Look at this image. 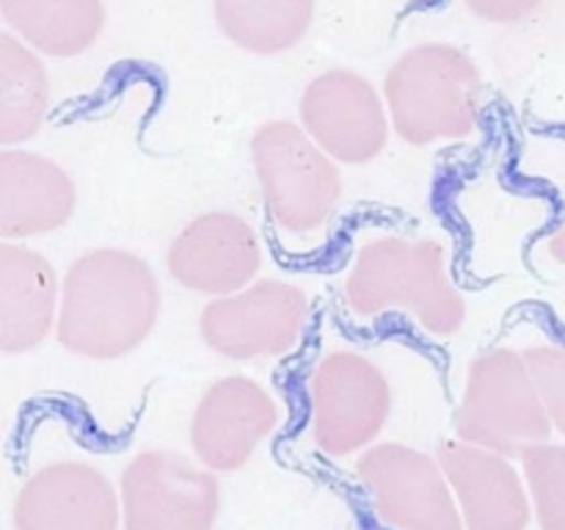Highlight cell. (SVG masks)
Segmentation results:
<instances>
[{
  "label": "cell",
  "instance_id": "obj_22",
  "mask_svg": "<svg viewBox=\"0 0 565 530\" xmlns=\"http://www.w3.org/2000/svg\"><path fill=\"white\" fill-rule=\"evenodd\" d=\"M541 3L544 0H467V6L480 20L497 22V25H513V22L527 20L541 9Z\"/></svg>",
  "mask_w": 565,
  "mask_h": 530
},
{
  "label": "cell",
  "instance_id": "obj_2",
  "mask_svg": "<svg viewBox=\"0 0 565 530\" xmlns=\"http://www.w3.org/2000/svg\"><path fill=\"white\" fill-rule=\"evenodd\" d=\"M348 307L364 318L403 312L428 335L452 337L467 324V301L434 237L381 235L364 241L345 276Z\"/></svg>",
  "mask_w": 565,
  "mask_h": 530
},
{
  "label": "cell",
  "instance_id": "obj_12",
  "mask_svg": "<svg viewBox=\"0 0 565 530\" xmlns=\"http://www.w3.org/2000/svg\"><path fill=\"white\" fill-rule=\"evenodd\" d=\"M279 423V406L259 381L224 375L199 398L191 417V447L213 473H235Z\"/></svg>",
  "mask_w": 565,
  "mask_h": 530
},
{
  "label": "cell",
  "instance_id": "obj_16",
  "mask_svg": "<svg viewBox=\"0 0 565 530\" xmlns=\"http://www.w3.org/2000/svg\"><path fill=\"white\" fill-rule=\"evenodd\" d=\"M61 285L55 268L36 248L0 246V351L28 353L58 324Z\"/></svg>",
  "mask_w": 565,
  "mask_h": 530
},
{
  "label": "cell",
  "instance_id": "obj_7",
  "mask_svg": "<svg viewBox=\"0 0 565 530\" xmlns=\"http://www.w3.org/2000/svg\"><path fill=\"white\" fill-rule=\"evenodd\" d=\"M125 530H213L221 511L215 473L177 451H141L119 480Z\"/></svg>",
  "mask_w": 565,
  "mask_h": 530
},
{
  "label": "cell",
  "instance_id": "obj_10",
  "mask_svg": "<svg viewBox=\"0 0 565 530\" xmlns=\"http://www.w3.org/2000/svg\"><path fill=\"white\" fill-rule=\"evenodd\" d=\"M301 127L337 163L364 166L390 141L386 99L367 77L351 70H329L315 77L298 103Z\"/></svg>",
  "mask_w": 565,
  "mask_h": 530
},
{
  "label": "cell",
  "instance_id": "obj_20",
  "mask_svg": "<svg viewBox=\"0 0 565 530\" xmlns=\"http://www.w3.org/2000/svg\"><path fill=\"white\" fill-rule=\"evenodd\" d=\"M533 513L541 530H565V445L541 442L522 456Z\"/></svg>",
  "mask_w": 565,
  "mask_h": 530
},
{
  "label": "cell",
  "instance_id": "obj_4",
  "mask_svg": "<svg viewBox=\"0 0 565 530\" xmlns=\"http://www.w3.org/2000/svg\"><path fill=\"white\" fill-rule=\"evenodd\" d=\"M552 428L524 351L502 346L472 359L456 409L458 439L502 456H524L530 447L550 442Z\"/></svg>",
  "mask_w": 565,
  "mask_h": 530
},
{
  "label": "cell",
  "instance_id": "obj_18",
  "mask_svg": "<svg viewBox=\"0 0 565 530\" xmlns=\"http://www.w3.org/2000/svg\"><path fill=\"white\" fill-rule=\"evenodd\" d=\"M50 108V77L22 39L0 33V144L14 147L36 136Z\"/></svg>",
  "mask_w": 565,
  "mask_h": 530
},
{
  "label": "cell",
  "instance_id": "obj_17",
  "mask_svg": "<svg viewBox=\"0 0 565 530\" xmlns=\"http://www.w3.org/2000/svg\"><path fill=\"white\" fill-rule=\"evenodd\" d=\"M0 14L17 39L53 59L86 53L105 25L103 0H0Z\"/></svg>",
  "mask_w": 565,
  "mask_h": 530
},
{
  "label": "cell",
  "instance_id": "obj_23",
  "mask_svg": "<svg viewBox=\"0 0 565 530\" xmlns=\"http://www.w3.org/2000/svg\"><path fill=\"white\" fill-rule=\"evenodd\" d=\"M546 252H550V257L555 259V263L565 265V210L561 221H557V226L552 230V235L546 237Z\"/></svg>",
  "mask_w": 565,
  "mask_h": 530
},
{
  "label": "cell",
  "instance_id": "obj_19",
  "mask_svg": "<svg viewBox=\"0 0 565 530\" xmlns=\"http://www.w3.org/2000/svg\"><path fill=\"white\" fill-rule=\"evenodd\" d=\"M224 36L257 55H276L307 36L315 0H213Z\"/></svg>",
  "mask_w": 565,
  "mask_h": 530
},
{
  "label": "cell",
  "instance_id": "obj_8",
  "mask_svg": "<svg viewBox=\"0 0 565 530\" xmlns=\"http://www.w3.org/2000/svg\"><path fill=\"white\" fill-rule=\"evenodd\" d=\"M309 298L285 279H257L232 296L213 298L199 315V335L218 357L235 362L285 357L301 340Z\"/></svg>",
  "mask_w": 565,
  "mask_h": 530
},
{
  "label": "cell",
  "instance_id": "obj_9",
  "mask_svg": "<svg viewBox=\"0 0 565 530\" xmlns=\"http://www.w3.org/2000/svg\"><path fill=\"white\" fill-rule=\"evenodd\" d=\"M356 473L375 513L395 530H463L452 486L439 458L384 442L364 451Z\"/></svg>",
  "mask_w": 565,
  "mask_h": 530
},
{
  "label": "cell",
  "instance_id": "obj_15",
  "mask_svg": "<svg viewBox=\"0 0 565 530\" xmlns=\"http://www.w3.org/2000/svg\"><path fill=\"white\" fill-rule=\"evenodd\" d=\"M77 188L70 171L28 149L0 155V235L28 241L61 230L72 219Z\"/></svg>",
  "mask_w": 565,
  "mask_h": 530
},
{
  "label": "cell",
  "instance_id": "obj_21",
  "mask_svg": "<svg viewBox=\"0 0 565 530\" xmlns=\"http://www.w3.org/2000/svg\"><path fill=\"white\" fill-rule=\"evenodd\" d=\"M530 370L539 381L552 425L565 436V342H539L524 351Z\"/></svg>",
  "mask_w": 565,
  "mask_h": 530
},
{
  "label": "cell",
  "instance_id": "obj_6",
  "mask_svg": "<svg viewBox=\"0 0 565 530\" xmlns=\"http://www.w3.org/2000/svg\"><path fill=\"white\" fill-rule=\"evenodd\" d=\"M392 414L384 370L356 351L326 353L309 375L312 439L326 456L345 458L373 447Z\"/></svg>",
  "mask_w": 565,
  "mask_h": 530
},
{
  "label": "cell",
  "instance_id": "obj_14",
  "mask_svg": "<svg viewBox=\"0 0 565 530\" xmlns=\"http://www.w3.org/2000/svg\"><path fill=\"white\" fill-rule=\"evenodd\" d=\"M439 464L467 530H527L533 500L508 456L472 442L450 439L439 447Z\"/></svg>",
  "mask_w": 565,
  "mask_h": 530
},
{
  "label": "cell",
  "instance_id": "obj_3",
  "mask_svg": "<svg viewBox=\"0 0 565 530\" xmlns=\"http://www.w3.org/2000/svg\"><path fill=\"white\" fill-rule=\"evenodd\" d=\"M384 99L397 136L412 147L472 136L483 108V77L463 50L417 44L386 70Z\"/></svg>",
  "mask_w": 565,
  "mask_h": 530
},
{
  "label": "cell",
  "instance_id": "obj_11",
  "mask_svg": "<svg viewBox=\"0 0 565 530\" xmlns=\"http://www.w3.org/2000/svg\"><path fill=\"white\" fill-rule=\"evenodd\" d=\"M169 276L191 293L232 296L263 268V243L243 215L230 210H207L188 221L166 248Z\"/></svg>",
  "mask_w": 565,
  "mask_h": 530
},
{
  "label": "cell",
  "instance_id": "obj_1",
  "mask_svg": "<svg viewBox=\"0 0 565 530\" xmlns=\"http://www.w3.org/2000/svg\"><path fill=\"white\" fill-rule=\"evenodd\" d=\"M163 293L149 263L127 248L81 254L61 282L55 337L83 359H121L149 340Z\"/></svg>",
  "mask_w": 565,
  "mask_h": 530
},
{
  "label": "cell",
  "instance_id": "obj_5",
  "mask_svg": "<svg viewBox=\"0 0 565 530\" xmlns=\"http://www.w3.org/2000/svg\"><path fill=\"white\" fill-rule=\"evenodd\" d=\"M252 160L270 221L287 235H312L334 219L342 199L337 160L296 121L274 119L252 136Z\"/></svg>",
  "mask_w": 565,
  "mask_h": 530
},
{
  "label": "cell",
  "instance_id": "obj_13",
  "mask_svg": "<svg viewBox=\"0 0 565 530\" xmlns=\"http://www.w3.org/2000/svg\"><path fill=\"white\" fill-rule=\"evenodd\" d=\"M14 530H119L121 500L94 464L53 462L17 491Z\"/></svg>",
  "mask_w": 565,
  "mask_h": 530
}]
</instances>
